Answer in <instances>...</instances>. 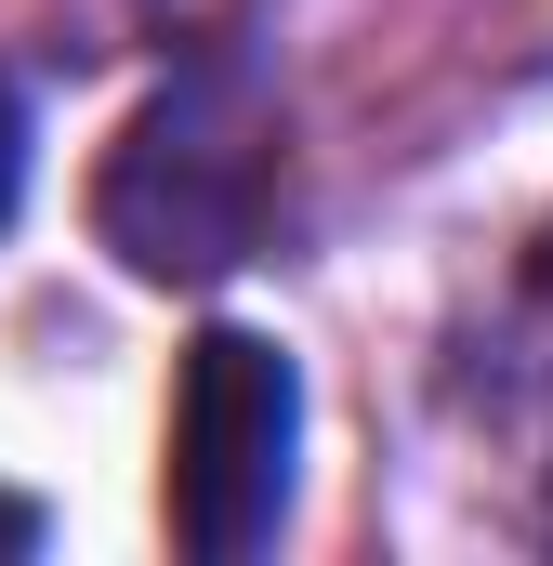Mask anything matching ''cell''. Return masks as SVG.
Returning a JSON list of instances; mask_svg holds the SVG:
<instances>
[{
	"label": "cell",
	"instance_id": "cell-3",
	"mask_svg": "<svg viewBox=\"0 0 553 566\" xmlns=\"http://www.w3.org/2000/svg\"><path fill=\"white\" fill-rule=\"evenodd\" d=\"M13 198H27V106L0 93V224H13Z\"/></svg>",
	"mask_w": 553,
	"mask_h": 566
},
{
	"label": "cell",
	"instance_id": "cell-4",
	"mask_svg": "<svg viewBox=\"0 0 553 566\" xmlns=\"http://www.w3.org/2000/svg\"><path fill=\"white\" fill-rule=\"evenodd\" d=\"M0 541H27V501H0Z\"/></svg>",
	"mask_w": 553,
	"mask_h": 566
},
{
	"label": "cell",
	"instance_id": "cell-5",
	"mask_svg": "<svg viewBox=\"0 0 553 566\" xmlns=\"http://www.w3.org/2000/svg\"><path fill=\"white\" fill-rule=\"evenodd\" d=\"M541 290H553V251H541Z\"/></svg>",
	"mask_w": 553,
	"mask_h": 566
},
{
	"label": "cell",
	"instance_id": "cell-2",
	"mask_svg": "<svg viewBox=\"0 0 553 566\" xmlns=\"http://www.w3.org/2000/svg\"><path fill=\"white\" fill-rule=\"evenodd\" d=\"M290 461H303V369H290V343L198 329L185 382H171V461H158L171 541L211 554V566L264 554L276 514H290Z\"/></svg>",
	"mask_w": 553,
	"mask_h": 566
},
{
	"label": "cell",
	"instance_id": "cell-1",
	"mask_svg": "<svg viewBox=\"0 0 553 566\" xmlns=\"http://www.w3.org/2000/svg\"><path fill=\"white\" fill-rule=\"evenodd\" d=\"M276 198V93L251 66H185L171 93H145L106 185H93V224L133 277H225L251 264Z\"/></svg>",
	"mask_w": 553,
	"mask_h": 566
}]
</instances>
